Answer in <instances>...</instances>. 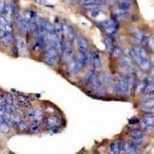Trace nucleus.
Masks as SVG:
<instances>
[{
  "label": "nucleus",
  "mask_w": 154,
  "mask_h": 154,
  "mask_svg": "<svg viewBox=\"0 0 154 154\" xmlns=\"http://www.w3.org/2000/svg\"><path fill=\"white\" fill-rule=\"evenodd\" d=\"M100 82H101L102 84L103 85H108L109 83V79H110V77L109 76L108 74H103L102 75V77L100 79Z\"/></svg>",
  "instance_id": "23"
},
{
  "label": "nucleus",
  "mask_w": 154,
  "mask_h": 154,
  "mask_svg": "<svg viewBox=\"0 0 154 154\" xmlns=\"http://www.w3.org/2000/svg\"><path fill=\"white\" fill-rule=\"evenodd\" d=\"M35 1L39 5H45L46 3V0H35Z\"/></svg>",
  "instance_id": "37"
},
{
  "label": "nucleus",
  "mask_w": 154,
  "mask_h": 154,
  "mask_svg": "<svg viewBox=\"0 0 154 154\" xmlns=\"http://www.w3.org/2000/svg\"><path fill=\"white\" fill-rule=\"evenodd\" d=\"M109 2H110V3H111L112 4H113V3H114V2H115L116 0H109Z\"/></svg>",
  "instance_id": "39"
},
{
  "label": "nucleus",
  "mask_w": 154,
  "mask_h": 154,
  "mask_svg": "<svg viewBox=\"0 0 154 154\" xmlns=\"http://www.w3.org/2000/svg\"><path fill=\"white\" fill-rule=\"evenodd\" d=\"M118 148H119V153H126V143L123 141H120L117 143Z\"/></svg>",
  "instance_id": "25"
},
{
  "label": "nucleus",
  "mask_w": 154,
  "mask_h": 154,
  "mask_svg": "<svg viewBox=\"0 0 154 154\" xmlns=\"http://www.w3.org/2000/svg\"><path fill=\"white\" fill-rule=\"evenodd\" d=\"M151 76H152V78L154 79V69H153V70L151 71Z\"/></svg>",
  "instance_id": "38"
},
{
  "label": "nucleus",
  "mask_w": 154,
  "mask_h": 154,
  "mask_svg": "<svg viewBox=\"0 0 154 154\" xmlns=\"http://www.w3.org/2000/svg\"><path fill=\"white\" fill-rule=\"evenodd\" d=\"M17 26L19 29L22 33H26V32L29 29V20L28 19H26L25 17L19 16V17L17 19Z\"/></svg>",
  "instance_id": "9"
},
{
  "label": "nucleus",
  "mask_w": 154,
  "mask_h": 154,
  "mask_svg": "<svg viewBox=\"0 0 154 154\" xmlns=\"http://www.w3.org/2000/svg\"><path fill=\"white\" fill-rule=\"evenodd\" d=\"M142 110L145 112V113H147L154 114V106H152V107H143Z\"/></svg>",
  "instance_id": "30"
},
{
  "label": "nucleus",
  "mask_w": 154,
  "mask_h": 154,
  "mask_svg": "<svg viewBox=\"0 0 154 154\" xmlns=\"http://www.w3.org/2000/svg\"><path fill=\"white\" fill-rule=\"evenodd\" d=\"M59 119L56 117H49L44 123L45 128L53 133H57L59 129Z\"/></svg>",
  "instance_id": "4"
},
{
  "label": "nucleus",
  "mask_w": 154,
  "mask_h": 154,
  "mask_svg": "<svg viewBox=\"0 0 154 154\" xmlns=\"http://www.w3.org/2000/svg\"><path fill=\"white\" fill-rule=\"evenodd\" d=\"M126 13L127 12H124V11L119 10V12L116 13V17L117 19H124L126 16V14H127Z\"/></svg>",
  "instance_id": "29"
},
{
  "label": "nucleus",
  "mask_w": 154,
  "mask_h": 154,
  "mask_svg": "<svg viewBox=\"0 0 154 154\" xmlns=\"http://www.w3.org/2000/svg\"><path fill=\"white\" fill-rule=\"evenodd\" d=\"M2 39V43L4 46H9L10 45V43H12V41L13 40V35L12 32H7L6 35L1 39Z\"/></svg>",
  "instance_id": "15"
},
{
  "label": "nucleus",
  "mask_w": 154,
  "mask_h": 154,
  "mask_svg": "<svg viewBox=\"0 0 154 154\" xmlns=\"http://www.w3.org/2000/svg\"><path fill=\"white\" fill-rule=\"evenodd\" d=\"M113 90H114V93H116V94H121L123 93V89H121V87H120L118 84H116V86H114Z\"/></svg>",
  "instance_id": "31"
},
{
  "label": "nucleus",
  "mask_w": 154,
  "mask_h": 154,
  "mask_svg": "<svg viewBox=\"0 0 154 154\" xmlns=\"http://www.w3.org/2000/svg\"><path fill=\"white\" fill-rule=\"evenodd\" d=\"M104 43L106 45V49L107 50H111V49L113 48V42H112L111 39L109 38V37H106L104 39Z\"/></svg>",
  "instance_id": "24"
},
{
  "label": "nucleus",
  "mask_w": 154,
  "mask_h": 154,
  "mask_svg": "<svg viewBox=\"0 0 154 154\" xmlns=\"http://www.w3.org/2000/svg\"><path fill=\"white\" fill-rule=\"evenodd\" d=\"M91 63L92 65H93V71L99 70L102 67L101 59H100L99 54L98 52H93V53H91Z\"/></svg>",
  "instance_id": "8"
},
{
  "label": "nucleus",
  "mask_w": 154,
  "mask_h": 154,
  "mask_svg": "<svg viewBox=\"0 0 154 154\" xmlns=\"http://www.w3.org/2000/svg\"><path fill=\"white\" fill-rule=\"evenodd\" d=\"M27 117L30 120H33L34 122L39 123L43 120V112L38 109H30L27 112Z\"/></svg>",
  "instance_id": "7"
},
{
  "label": "nucleus",
  "mask_w": 154,
  "mask_h": 154,
  "mask_svg": "<svg viewBox=\"0 0 154 154\" xmlns=\"http://www.w3.org/2000/svg\"><path fill=\"white\" fill-rule=\"evenodd\" d=\"M118 8L119 10L124 11V12H128L131 8V4L128 0H121L119 3Z\"/></svg>",
  "instance_id": "14"
},
{
  "label": "nucleus",
  "mask_w": 154,
  "mask_h": 154,
  "mask_svg": "<svg viewBox=\"0 0 154 154\" xmlns=\"http://www.w3.org/2000/svg\"><path fill=\"white\" fill-rule=\"evenodd\" d=\"M83 67V64L81 63L78 58L74 57L71 61L70 65L69 67V71L72 74H76L79 73Z\"/></svg>",
  "instance_id": "6"
},
{
  "label": "nucleus",
  "mask_w": 154,
  "mask_h": 154,
  "mask_svg": "<svg viewBox=\"0 0 154 154\" xmlns=\"http://www.w3.org/2000/svg\"><path fill=\"white\" fill-rule=\"evenodd\" d=\"M77 43H78L79 50L80 53H88V43L83 36H82V35L78 36Z\"/></svg>",
  "instance_id": "11"
},
{
  "label": "nucleus",
  "mask_w": 154,
  "mask_h": 154,
  "mask_svg": "<svg viewBox=\"0 0 154 154\" xmlns=\"http://www.w3.org/2000/svg\"><path fill=\"white\" fill-rule=\"evenodd\" d=\"M154 92V84H148L146 86H144L143 89V93L144 94L153 93Z\"/></svg>",
  "instance_id": "18"
},
{
  "label": "nucleus",
  "mask_w": 154,
  "mask_h": 154,
  "mask_svg": "<svg viewBox=\"0 0 154 154\" xmlns=\"http://www.w3.org/2000/svg\"><path fill=\"white\" fill-rule=\"evenodd\" d=\"M19 99V102L21 105H24V106H28L31 104V100L29 97L25 96H19L18 97Z\"/></svg>",
  "instance_id": "16"
},
{
  "label": "nucleus",
  "mask_w": 154,
  "mask_h": 154,
  "mask_svg": "<svg viewBox=\"0 0 154 154\" xmlns=\"http://www.w3.org/2000/svg\"><path fill=\"white\" fill-rule=\"evenodd\" d=\"M142 128L146 130L151 129L154 127V114L146 113L143 119L140 121Z\"/></svg>",
  "instance_id": "5"
},
{
  "label": "nucleus",
  "mask_w": 154,
  "mask_h": 154,
  "mask_svg": "<svg viewBox=\"0 0 154 154\" xmlns=\"http://www.w3.org/2000/svg\"><path fill=\"white\" fill-rule=\"evenodd\" d=\"M17 46L19 49L20 51H23V52H25V49H26V46H25V44L24 43V41L20 38H17Z\"/></svg>",
  "instance_id": "19"
},
{
  "label": "nucleus",
  "mask_w": 154,
  "mask_h": 154,
  "mask_svg": "<svg viewBox=\"0 0 154 154\" xmlns=\"http://www.w3.org/2000/svg\"><path fill=\"white\" fill-rule=\"evenodd\" d=\"M130 135L133 138H138V137H143V133L139 129H133L130 132Z\"/></svg>",
  "instance_id": "22"
},
{
  "label": "nucleus",
  "mask_w": 154,
  "mask_h": 154,
  "mask_svg": "<svg viewBox=\"0 0 154 154\" xmlns=\"http://www.w3.org/2000/svg\"><path fill=\"white\" fill-rule=\"evenodd\" d=\"M39 129H40V126H39V123L35 122L34 123H33L30 126V129L29 130L33 132V133H36V132H38L39 130Z\"/></svg>",
  "instance_id": "28"
},
{
  "label": "nucleus",
  "mask_w": 154,
  "mask_h": 154,
  "mask_svg": "<svg viewBox=\"0 0 154 154\" xmlns=\"http://www.w3.org/2000/svg\"><path fill=\"white\" fill-rule=\"evenodd\" d=\"M5 109H4V107L2 104H0V116H3V115H5Z\"/></svg>",
  "instance_id": "35"
},
{
  "label": "nucleus",
  "mask_w": 154,
  "mask_h": 154,
  "mask_svg": "<svg viewBox=\"0 0 154 154\" xmlns=\"http://www.w3.org/2000/svg\"><path fill=\"white\" fill-rule=\"evenodd\" d=\"M10 130V127L9 126H8L6 124L0 122V131L3 132V133H8Z\"/></svg>",
  "instance_id": "27"
},
{
  "label": "nucleus",
  "mask_w": 154,
  "mask_h": 154,
  "mask_svg": "<svg viewBox=\"0 0 154 154\" xmlns=\"http://www.w3.org/2000/svg\"><path fill=\"white\" fill-rule=\"evenodd\" d=\"M17 126L18 128L23 132H28L29 131V129H30V126H29L28 124L25 123H24V122L23 121H21L18 124Z\"/></svg>",
  "instance_id": "17"
},
{
  "label": "nucleus",
  "mask_w": 154,
  "mask_h": 154,
  "mask_svg": "<svg viewBox=\"0 0 154 154\" xmlns=\"http://www.w3.org/2000/svg\"><path fill=\"white\" fill-rule=\"evenodd\" d=\"M19 49L18 48L17 45H15L13 47V53L14 56H18V54H19Z\"/></svg>",
  "instance_id": "32"
},
{
  "label": "nucleus",
  "mask_w": 154,
  "mask_h": 154,
  "mask_svg": "<svg viewBox=\"0 0 154 154\" xmlns=\"http://www.w3.org/2000/svg\"><path fill=\"white\" fill-rule=\"evenodd\" d=\"M43 60L49 66H56L58 63V53L55 49L50 46L43 53Z\"/></svg>",
  "instance_id": "1"
},
{
  "label": "nucleus",
  "mask_w": 154,
  "mask_h": 154,
  "mask_svg": "<svg viewBox=\"0 0 154 154\" xmlns=\"http://www.w3.org/2000/svg\"><path fill=\"white\" fill-rule=\"evenodd\" d=\"M80 1L83 3H84L85 5H86V4H89V3H94V2H96L97 0H80Z\"/></svg>",
  "instance_id": "34"
},
{
  "label": "nucleus",
  "mask_w": 154,
  "mask_h": 154,
  "mask_svg": "<svg viewBox=\"0 0 154 154\" xmlns=\"http://www.w3.org/2000/svg\"><path fill=\"white\" fill-rule=\"evenodd\" d=\"M99 15V11L98 9H94V10L92 11L91 16L93 18L97 17V16H98Z\"/></svg>",
  "instance_id": "33"
},
{
  "label": "nucleus",
  "mask_w": 154,
  "mask_h": 154,
  "mask_svg": "<svg viewBox=\"0 0 154 154\" xmlns=\"http://www.w3.org/2000/svg\"><path fill=\"white\" fill-rule=\"evenodd\" d=\"M126 153L129 154H135L138 153V145L134 141L126 143Z\"/></svg>",
  "instance_id": "12"
},
{
  "label": "nucleus",
  "mask_w": 154,
  "mask_h": 154,
  "mask_svg": "<svg viewBox=\"0 0 154 154\" xmlns=\"http://www.w3.org/2000/svg\"><path fill=\"white\" fill-rule=\"evenodd\" d=\"M123 54V50L119 46H116V47H114L113 49V56L116 58H119V56H122Z\"/></svg>",
  "instance_id": "20"
},
{
  "label": "nucleus",
  "mask_w": 154,
  "mask_h": 154,
  "mask_svg": "<svg viewBox=\"0 0 154 154\" xmlns=\"http://www.w3.org/2000/svg\"><path fill=\"white\" fill-rule=\"evenodd\" d=\"M143 107H152L154 106V94L148 93L141 99Z\"/></svg>",
  "instance_id": "10"
},
{
  "label": "nucleus",
  "mask_w": 154,
  "mask_h": 154,
  "mask_svg": "<svg viewBox=\"0 0 154 154\" xmlns=\"http://www.w3.org/2000/svg\"><path fill=\"white\" fill-rule=\"evenodd\" d=\"M109 149H110V153L113 154H117L119 153V148H118V145L116 143H112L109 145Z\"/></svg>",
  "instance_id": "21"
},
{
  "label": "nucleus",
  "mask_w": 154,
  "mask_h": 154,
  "mask_svg": "<svg viewBox=\"0 0 154 154\" xmlns=\"http://www.w3.org/2000/svg\"><path fill=\"white\" fill-rule=\"evenodd\" d=\"M130 54H131L132 58L136 61V63H137L142 69H148L149 66H150V61H149L146 56H140L139 54H138L136 51L134 50L133 49L131 52H130Z\"/></svg>",
  "instance_id": "3"
},
{
  "label": "nucleus",
  "mask_w": 154,
  "mask_h": 154,
  "mask_svg": "<svg viewBox=\"0 0 154 154\" xmlns=\"http://www.w3.org/2000/svg\"><path fill=\"white\" fill-rule=\"evenodd\" d=\"M99 26L108 33V34H113L118 29V23L113 19H108V20L102 21L99 23Z\"/></svg>",
  "instance_id": "2"
},
{
  "label": "nucleus",
  "mask_w": 154,
  "mask_h": 154,
  "mask_svg": "<svg viewBox=\"0 0 154 154\" xmlns=\"http://www.w3.org/2000/svg\"><path fill=\"white\" fill-rule=\"evenodd\" d=\"M139 122V120L138 119H129V123L131 124H135V123H138Z\"/></svg>",
  "instance_id": "36"
},
{
  "label": "nucleus",
  "mask_w": 154,
  "mask_h": 154,
  "mask_svg": "<svg viewBox=\"0 0 154 154\" xmlns=\"http://www.w3.org/2000/svg\"><path fill=\"white\" fill-rule=\"evenodd\" d=\"M117 84L121 87L123 93L127 92L129 89V88H130L126 76V77L125 76H120V77H119V79H118V83Z\"/></svg>",
  "instance_id": "13"
},
{
  "label": "nucleus",
  "mask_w": 154,
  "mask_h": 154,
  "mask_svg": "<svg viewBox=\"0 0 154 154\" xmlns=\"http://www.w3.org/2000/svg\"><path fill=\"white\" fill-rule=\"evenodd\" d=\"M66 29V33L68 34V36L69 38V39H73L74 35H75V32H74L73 28L72 26H68Z\"/></svg>",
  "instance_id": "26"
}]
</instances>
